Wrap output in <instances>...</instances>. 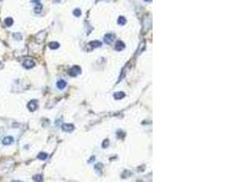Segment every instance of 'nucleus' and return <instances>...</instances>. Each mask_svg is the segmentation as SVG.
<instances>
[{
    "instance_id": "nucleus-1",
    "label": "nucleus",
    "mask_w": 244,
    "mask_h": 182,
    "mask_svg": "<svg viewBox=\"0 0 244 182\" xmlns=\"http://www.w3.org/2000/svg\"><path fill=\"white\" fill-rule=\"evenodd\" d=\"M80 73H81V69H80L79 67H73L72 68H70L69 70V74L71 77H76V76H78Z\"/></svg>"
},
{
    "instance_id": "nucleus-2",
    "label": "nucleus",
    "mask_w": 244,
    "mask_h": 182,
    "mask_svg": "<svg viewBox=\"0 0 244 182\" xmlns=\"http://www.w3.org/2000/svg\"><path fill=\"white\" fill-rule=\"evenodd\" d=\"M28 107H29V109L30 111H35L37 108H38V101L36 100V99H33V100H31L29 103V105H28Z\"/></svg>"
},
{
    "instance_id": "nucleus-3",
    "label": "nucleus",
    "mask_w": 244,
    "mask_h": 182,
    "mask_svg": "<svg viewBox=\"0 0 244 182\" xmlns=\"http://www.w3.org/2000/svg\"><path fill=\"white\" fill-rule=\"evenodd\" d=\"M114 38H115V36L113 34H106L104 36V42L109 45V44L112 43V41L114 40Z\"/></svg>"
},
{
    "instance_id": "nucleus-4",
    "label": "nucleus",
    "mask_w": 244,
    "mask_h": 182,
    "mask_svg": "<svg viewBox=\"0 0 244 182\" xmlns=\"http://www.w3.org/2000/svg\"><path fill=\"white\" fill-rule=\"evenodd\" d=\"M35 66V62L33 60H26L23 63V67L27 69H30Z\"/></svg>"
},
{
    "instance_id": "nucleus-5",
    "label": "nucleus",
    "mask_w": 244,
    "mask_h": 182,
    "mask_svg": "<svg viewBox=\"0 0 244 182\" xmlns=\"http://www.w3.org/2000/svg\"><path fill=\"white\" fill-rule=\"evenodd\" d=\"M61 128H62V130L66 132H70L74 129V126L72 124H63Z\"/></svg>"
},
{
    "instance_id": "nucleus-6",
    "label": "nucleus",
    "mask_w": 244,
    "mask_h": 182,
    "mask_svg": "<svg viewBox=\"0 0 244 182\" xmlns=\"http://www.w3.org/2000/svg\"><path fill=\"white\" fill-rule=\"evenodd\" d=\"M14 142V139L12 138V137H10V136H8V137H6V138H4L3 139V140H2V143H3V145H10V144H12Z\"/></svg>"
},
{
    "instance_id": "nucleus-7",
    "label": "nucleus",
    "mask_w": 244,
    "mask_h": 182,
    "mask_svg": "<svg viewBox=\"0 0 244 182\" xmlns=\"http://www.w3.org/2000/svg\"><path fill=\"white\" fill-rule=\"evenodd\" d=\"M66 86H67V83H66V81H64L63 79H60L57 82V86H58L59 89H63V88L66 87Z\"/></svg>"
},
{
    "instance_id": "nucleus-8",
    "label": "nucleus",
    "mask_w": 244,
    "mask_h": 182,
    "mask_svg": "<svg viewBox=\"0 0 244 182\" xmlns=\"http://www.w3.org/2000/svg\"><path fill=\"white\" fill-rule=\"evenodd\" d=\"M92 48H100L101 46H102V43L100 42V41H98V40H94V41H92V42H90L89 44Z\"/></svg>"
},
{
    "instance_id": "nucleus-9",
    "label": "nucleus",
    "mask_w": 244,
    "mask_h": 182,
    "mask_svg": "<svg viewBox=\"0 0 244 182\" xmlns=\"http://www.w3.org/2000/svg\"><path fill=\"white\" fill-rule=\"evenodd\" d=\"M125 48V45L122 43V41H118L116 45H115V49L118 50V51H120V50H122L123 48Z\"/></svg>"
},
{
    "instance_id": "nucleus-10",
    "label": "nucleus",
    "mask_w": 244,
    "mask_h": 182,
    "mask_svg": "<svg viewBox=\"0 0 244 182\" xmlns=\"http://www.w3.org/2000/svg\"><path fill=\"white\" fill-rule=\"evenodd\" d=\"M124 96H125V94L123 93V92H116L115 94H114V98L115 99H121V98H122V97H124Z\"/></svg>"
},
{
    "instance_id": "nucleus-11",
    "label": "nucleus",
    "mask_w": 244,
    "mask_h": 182,
    "mask_svg": "<svg viewBox=\"0 0 244 182\" xmlns=\"http://www.w3.org/2000/svg\"><path fill=\"white\" fill-rule=\"evenodd\" d=\"M13 23H14V21H13V19L11 17H7V18L5 19V24L6 27H11L13 25Z\"/></svg>"
},
{
    "instance_id": "nucleus-12",
    "label": "nucleus",
    "mask_w": 244,
    "mask_h": 182,
    "mask_svg": "<svg viewBox=\"0 0 244 182\" xmlns=\"http://www.w3.org/2000/svg\"><path fill=\"white\" fill-rule=\"evenodd\" d=\"M47 158H48V154L44 153V152H41V153H39L38 155V158L40 159V160H45Z\"/></svg>"
},
{
    "instance_id": "nucleus-13",
    "label": "nucleus",
    "mask_w": 244,
    "mask_h": 182,
    "mask_svg": "<svg viewBox=\"0 0 244 182\" xmlns=\"http://www.w3.org/2000/svg\"><path fill=\"white\" fill-rule=\"evenodd\" d=\"M49 47L51 49H57V48H59V44L57 43V42H51V43H49Z\"/></svg>"
},
{
    "instance_id": "nucleus-14",
    "label": "nucleus",
    "mask_w": 244,
    "mask_h": 182,
    "mask_svg": "<svg viewBox=\"0 0 244 182\" xmlns=\"http://www.w3.org/2000/svg\"><path fill=\"white\" fill-rule=\"evenodd\" d=\"M41 9H42V5L40 4V3H38L37 4V6L35 7V9H34V11H35V13H40L41 12Z\"/></svg>"
},
{
    "instance_id": "nucleus-15",
    "label": "nucleus",
    "mask_w": 244,
    "mask_h": 182,
    "mask_svg": "<svg viewBox=\"0 0 244 182\" xmlns=\"http://www.w3.org/2000/svg\"><path fill=\"white\" fill-rule=\"evenodd\" d=\"M126 23V19L123 17V16H120L119 18H118V24L121 25V26H123V25H125Z\"/></svg>"
},
{
    "instance_id": "nucleus-16",
    "label": "nucleus",
    "mask_w": 244,
    "mask_h": 182,
    "mask_svg": "<svg viewBox=\"0 0 244 182\" xmlns=\"http://www.w3.org/2000/svg\"><path fill=\"white\" fill-rule=\"evenodd\" d=\"M33 179L35 181H42V177L40 175H36V176L33 177Z\"/></svg>"
},
{
    "instance_id": "nucleus-17",
    "label": "nucleus",
    "mask_w": 244,
    "mask_h": 182,
    "mask_svg": "<svg viewBox=\"0 0 244 182\" xmlns=\"http://www.w3.org/2000/svg\"><path fill=\"white\" fill-rule=\"evenodd\" d=\"M73 15L75 16H80L81 15V10L80 9H75L73 11Z\"/></svg>"
},
{
    "instance_id": "nucleus-18",
    "label": "nucleus",
    "mask_w": 244,
    "mask_h": 182,
    "mask_svg": "<svg viewBox=\"0 0 244 182\" xmlns=\"http://www.w3.org/2000/svg\"><path fill=\"white\" fill-rule=\"evenodd\" d=\"M13 37H14L15 38H17V40H20L21 37H21V35L18 34V33H15L14 35H13Z\"/></svg>"
},
{
    "instance_id": "nucleus-19",
    "label": "nucleus",
    "mask_w": 244,
    "mask_h": 182,
    "mask_svg": "<svg viewBox=\"0 0 244 182\" xmlns=\"http://www.w3.org/2000/svg\"><path fill=\"white\" fill-rule=\"evenodd\" d=\"M108 144H109V141H108L107 139H106V140H104V141H103V148H107Z\"/></svg>"
},
{
    "instance_id": "nucleus-20",
    "label": "nucleus",
    "mask_w": 244,
    "mask_h": 182,
    "mask_svg": "<svg viewBox=\"0 0 244 182\" xmlns=\"http://www.w3.org/2000/svg\"><path fill=\"white\" fill-rule=\"evenodd\" d=\"M102 168H103V165H102L101 163H99L98 165H96V166H95V168H96V169H101Z\"/></svg>"
},
{
    "instance_id": "nucleus-21",
    "label": "nucleus",
    "mask_w": 244,
    "mask_h": 182,
    "mask_svg": "<svg viewBox=\"0 0 244 182\" xmlns=\"http://www.w3.org/2000/svg\"><path fill=\"white\" fill-rule=\"evenodd\" d=\"M32 2H34L36 4H38V3H40V0H32Z\"/></svg>"
},
{
    "instance_id": "nucleus-22",
    "label": "nucleus",
    "mask_w": 244,
    "mask_h": 182,
    "mask_svg": "<svg viewBox=\"0 0 244 182\" xmlns=\"http://www.w3.org/2000/svg\"><path fill=\"white\" fill-rule=\"evenodd\" d=\"M94 160V157H93L92 158H90V160H89V162H91V161H93Z\"/></svg>"
},
{
    "instance_id": "nucleus-23",
    "label": "nucleus",
    "mask_w": 244,
    "mask_h": 182,
    "mask_svg": "<svg viewBox=\"0 0 244 182\" xmlns=\"http://www.w3.org/2000/svg\"><path fill=\"white\" fill-rule=\"evenodd\" d=\"M145 1H146V2H151L152 0H145Z\"/></svg>"
}]
</instances>
